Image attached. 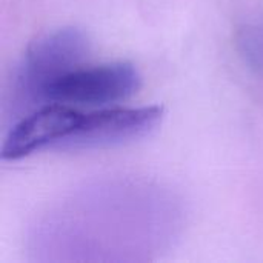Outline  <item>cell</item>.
I'll use <instances>...</instances> for the list:
<instances>
[{"instance_id":"cell-3","label":"cell","mask_w":263,"mask_h":263,"mask_svg":"<svg viewBox=\"0 0 263 263\" xmlns=\"http://www.w3.org/2000/svg\"><path fill=\"white\" fill-rule=\"evenodd\" d=\"M163 119L159 105L139 108H105L82 114L74 129L55 148L94 149L133 142L148 136Z\"/></svg>"},{"instance_id":"cell-2","label":"cell","mask_w":263,"mask_h":263,"mask_svg":"<svg viewBox=\"0 0 263 263\" xmlns=\"http://www.w3.org/2000/svg\"><path fill=\"white\" fill-rule=\"evenodd\" d=\"M140 83L137 68L128 62L79 66L49 86L46 103L103 106L134 96Z\"/></svg>"},{"instance_id":"cell-1","label":"cell","mask_w":263,"mask_h":263,"mask_svg":"<svg viewBox=\"0 0 263 263\" xmlns=\"http://www.w3.org/2000/svg\"><path fill=\"white\" fill-rule=\"evenodd\" d=\"M89 42L77 28H62L37 39L23 54L12 80V108L31 109L46 103L49 86L82 66Z\"/></svg>"},{"instance_id":"cell-4","label":"cell","mask_w":263,"mask_h":263,"mask_svg":"<svg viewBox=\"0 0 263 263\" xmlns=\"http://www.w3.org/2000/svg\"><path fill=\"white\" fill-rule=\"evenodd\" d=\"M80 112L69 105L49 102L20 119L5 139L2 157L18 160L46 146H57L74 129Z\"/></svg>"}]
</instances>
